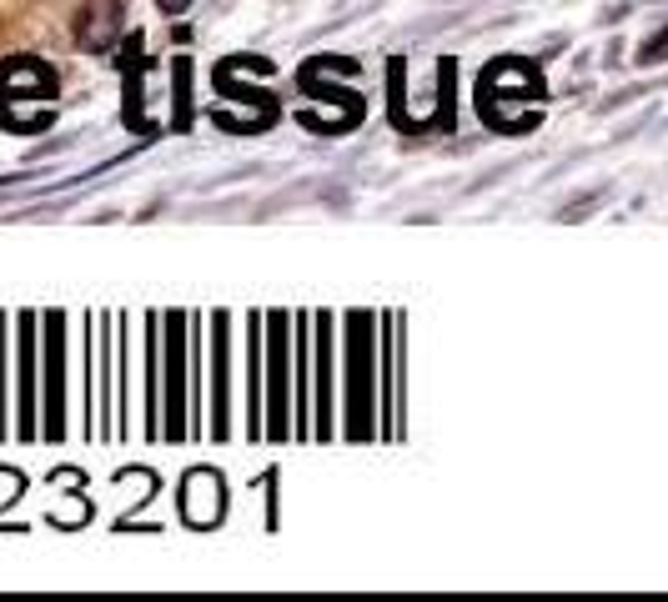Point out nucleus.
<instances>
[{
  "mask_svg": "<svg viewBox=\"0 0 668 602\" xmlns=\"http://www.w3.org/2000/svg\"><path fill=\"white\" fill-rule=\"evenodd\" d=\"M21 391H25V401H21V432L31 438L36 432V417H31V317L21 321Z\"/></svg>",
  "mask_w": 668,
  "mask_h": 602,
  "instance_id": "20e7f679",
  "label": "nucleus"
},
{
  "mask_svg": "<svg viewBox=\"0 0 668 602\" xmlns=\"http://www.w3.org/2000/svg\"><path fill=\"white\" fill-rule=\"evenodd\" d=\"M171 377H181V342H171ZM177 387V401H181V382H171Z\"/></svg>",
  "mask_w": 668,
  "mask_h": 602,
  "instance_id": "0eeeda50",
  "label": "nucleus"
},
{
  "mask_svg": "<svg viewBox=\"0 0 668 602\" xmlns=\"http://www.w3.org/2000/svg\"><path fill=\"white\" fill-rule=\"evenodd\" d=\"M156 11H167V15H186V11H191V0H156Z\"/></svg>",
  "mask_w": 668,
  "mask_h": 602,
  "instance_id": "423d86ee",
  "label": "nucleus"
},
{
  "mask_svg": "<svg viewBox=\"0 0 668 602\" xmlns=\"http://www.w3.org/2000/svg\"><path fill=\"white\" fill-rule=\"evenodd\" d=\"M216 502H227V487H222V477L216 473H191L186 487H181V518L191 522V527H212L216 522Z\"/></svg>",
  "mask_w": 668,
  "mask_h": 602,
  "instance_id": "f257e3e1",
  "label": "nucleus"
},
{
  "mask_svg": "<svg viewBox=\"0 0 668 602\" xmlns=\"http://www.w3.org/2000/svg\"><path fill=\"white\" fill-rule=\"evenodd\" d=\"M658 60H668V25L638 46V66H658Z\"/></svg>",
  "mask_w": 668,
  "mask_h": 602,
  "instance_id": "39448f33",
  "label": "nucleus"
},
{
  "mask_svg": "<svg viewBox=\"0 0 668 602\" xmlns=\"http://www.w3.org/2000/svg\"><path fill=\"white\" fill-rule=\"evenodd\" d=\"M121 31V5L116 0H86L81 5V21H76V41L86 50H106Z\"/></svg>",
  "mask_w": 668,
  "mask_h": 602,
  "instance_id": "f03ea898",
  "label": "nucleus"
},
{
  "mask_svg": "<svg viewBox=\"0 0 668 602\" xmlns=\"http://www.w3.org/2000/svg\"><path fill=\"white\" fill-rule=\"evenodd\" d=\"M216 438H227V317H216Z\"/></svg>",
  "mask_w": 668,
  "mask_h": 602,
  "instance_id": "7ed1b4c3",
  "label": "nucleus"
}]
</instances>
